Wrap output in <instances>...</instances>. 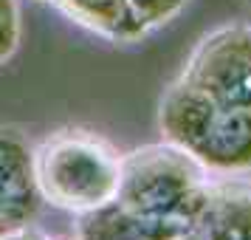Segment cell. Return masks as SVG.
Segmentation results:
<instances>
[{
	"label": "cell",
	"mask_w": 251,
	"mask_h": 240,
	"mask_svg": "<svg viewBox=\"0 0 251 240\" xmlns=\"http://www.w3.org/2000/svg\"><path fill=\"white\" fill-rule=\"evenodd\" d=\"M209 172L170 141L144 144L122 156L116 204L164 232L167 240H183L206 204Z\"/></svg>",
	"instance_id": "6da1fadb"
},
{
	"label": "cell",
	"mask_w": 251,
	"mask_h": 240,
	"mask_svg": "<svg viewBox=\"0 0 251 240\" xmlns=\"http://www.w3.org/2000/svg\"><path fill=\"white\" fill-rule=\"evenodd\" d=\"M34 175L43 201L82 215L116 198L122 153L93 130L65 127L34 150Z\"/></svg>",
	"instance_id": "3957f363"
},
{
	"label": "cell",
	"mask_w": 251,
	"mask_h": 240,
	"mask_svg": "<svg viewBox=\"0 0 251 240\" xmlns=\"http://www.w3.org/2000/svg\"><path fill=\"white\" fill-rule=\"evenodd\" d=\"M51 3L71 20L113 43H136L147 34V28L130 12L127 0H51Z\"/></svg>",
	"instance_id": "52a82bcc"
},
{
	"label": "cell",
	"mask_w": 251,
	"mask_h": 240,
	"mask_svg": "<svg viewBox=\"0 0 251 240\" xmlns=\"http://www.w3.org/2000/svg\"><path fill=\"white\" fill-rule=\"evenodd\" d=\"M3 240H65V238H54V235H46V232L25 226V229H17V232H9Z\"/></svg>",
	"instance_id": "8fae6325"
},
{
	"label": "cell",
	"mask_w": 251,
	"mask_h": 240,
	"mask_svg": "<svg viewBox=\"0 0 251 240\" xmlns=\"http://www.w3.org/2000/svg\"><path fill=\"white\" fill-rule=\"evenodd\" d=\"M6 235H9V229H6V226H3V223H0V240L6 238Z\"/></svg>",
	"instance_id": "7c38bea8"
},
{
	"label": "cell",
	"mask_w": 251,
	"mask_h": 240,
	"mask_svg": "<svg viewBox=\"0 0 251 240\" xmlns=\"http://www.w3.org/2000/svg\"><path fill=\"white\" fill-rule=\"evenodd\" d=\"M186 3H189V0H127L130 12L136 14V20L144 26L147 31L175 20V17L186 9Z\"/></svg>",
	"instance_id": "9c48e42d"
},
{
	"label": "cell",
	"mask_w": 251,
	"mask_h": 240,
	"mask_svg": "<svg viewBox=\"0 0 251 240\" xmlns=\"http://www.w3.org/2000/svg\"><path fill=\"white\" fill-rule=\"evenodd\" d=\"M164 141L189 153L209 175H251V110L223 107L175 80L158 107Z\"/></svg>",
	"instance_id": "7a4b0ae2"
},
{
	"label": "cell",
	"mask_w": 251,
	"mask_h": 240,
	"mask_svg": "<svg viewBox=\"0 0 251 240\" xmlns=\"http://www.w3.org/2000/svg\"><path fill=\"white\" fill-rule=\"evenodd\" d=\"M178 80L223 107L251 110V23H228L203 34Z\"/></svg>",
	"instance_id": "277c9868"
},
{
	"label": "cell",
	"mask_w": 251,
	"mask_h": 240,
	"mask_svg": "<svg viewBox=\"0 0 251 240\" xmlns=\"http://www.w3.org/2000/svg\"><path fill=\"white\" fill-rule=\"evenodd\" d=\"M240 3H246V6H251V0H240Z\"/></svg>",
	"instance_id": "4fadbf2b"
},
{
	"label": "cell",
	"mask_w": 251,
	"mask_h": 240,
	"mask_svg": "<svg viewBox=\"0 0 251 240\" xmlns=\"http://www.w3.org/2000/svg\"><path fill=\"white\" fill-rule=\"evenodd\" d=\"M183 240H251V178H212L206 204Z\"/></svg>",
	"instance_id": "8992f818"
},
{
	"label": "cell",
	"mask_w": 251,
	"mask_h": 240,
	"mask_svg": "<svg viewBox=\"0 0 251 240\" xmlns=\"http://www.w3.org/2000/svg\"><path fill=\"white\" fill-rule=\"evenodd\" d=\"M20 43V9L17 0H0V62L12 57Z\"/></svg>",
	"instance_id": "30bf717a"
},
{
	"label": "cell",
	"mask_w": 251,
	"mask_h": 240,
	"mask_svg": "<svg viewBox=\"0 0 251 240\" xmlns=\"http://www.w3.org/2000/svg\"><path fill=\"white\" fill-rule=\"evenodd\" d=\"M43 195L34 175V150L17 130L0 127V223L17 232L40 215Z\"/></svg>",
	"instance_id": "5b68a950"
},
{
	"label": "cell",
	"mask_w": 251,
	"mask_h": 240,
	"mask_svg": "<svg viewBox=\"0 0 251 240\" xmlns=\"http://www.w3.org/2000/svg\"><path fill=\"white\" fill-rule=\"evenodd\" d=\"M76 240H167L164 232L152 223L141 220L138 215L127 212L122 204L96 206L91 212H82L76 220Z\"/></svg>",
	"instance_id": "ba28073f"
}]
</instances>
